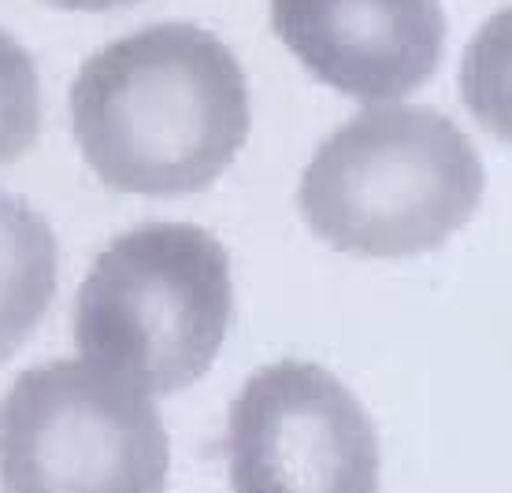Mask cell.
<instances>
[{"mask_svg":"<svg viewBox=\"0 0 512 493\" xmlns=\"http://www.w3.org/2000/svg\"><path fill=\"white\" fill-rule=\"evenodd\" d=\"M56 8H67V12H112V8H127V4H138V0H49Z\"/></svg>","mask_w":512,"mask_h":493,"instance_id":"cell-10","label":"cell"},{"mask_svg":"<svg viewBox=\"0 0 512 493\" xmlns=\"http://www.w3.org/2000/svg\"><path fill=\"white\" fill-rule=\"evenodd\" d=\"M60 249L49 223L0 190V364L12 360L38 330L56 297Z\"/></svg>","mask_w":512,"mask_h":493,"instance_id":"cell-7","label":"cell"},{"mask_svg":"<svg viewBox=\"0 0 512 493\" xmlns=\"http://www.w3.org/2000/svg\"><path fill=\"white\" fill-rule=\"evenodd\" d=\"M71 127L82 160L108 190L201 193L249 138L242 64L193 23L134 30L78 67Z\"/></svg>","mask_w":512,"mask_h":493,"instance_id":"cell-1","label":"cell"},{"mask_svg":"<svg viewBox=\"0 0 512 493\" xmlns=\"http://www.w3.org/2000/svg\"><path fill=\"white\" fill-rule=\"evenodd\" d=\"M227 456L234 493H379L372 416L308 360L249 375L231 405Z\"/></svg>","mask_w":512,"mask_h":493,"instance_id":"cell-5","label":"cell"},{"mask_svg":"<svg viewBox=\"0 0 512 493\" xmlns=\"http://www.w3.org/2000/svg\"><path fill=\"white\" fill-rule=\"evenodd\" d=\"M153 393L97 360L30 367L0 401V493H164Z\"/></svg>","mask_w":512,"mask_h":493,"instance_id":"cell-4","label":"cell"},{"mask_svg":"<svg viewBox=\"0 0 512 493\" xmlns=\"http://www.w3.org/2000/svg\"><path fill=\"white\" fill-rule=\"evenodd\" d=\"M461 93L479 127L512 145V8L479 26L464 52Z\"/></svg>","mask_w":512,"mask_h":493,"instance_id":"cell-8","label":"cell"},{"mask_svg":"<svg viewBox=\"0 0 512 493\" xmlns=\"http://www.w3.org/2000/svg\"><path fill=\"white\" fill-rule=\"evenodd\" d=\"M234 319L231 256L193 223H145L116 238L75 301V345L153 397L205 375Z\"/></svg>","mask_w":512,"mask_h":493,"instance_id":"cell-3","label":"cell"},{"mask_svg":"<svg viewBox=\"0 0 512 493\" xmlns=\"http://www.w3.org/2000/svg\"><path fill=\"white\" fill-rule=\"evenodd\" d=\"M271 26L312 75L360 104H394L438 71L442 0H271Z\"/></svg>","mask_w":512,"mask_h":493,"instance_id":"cell-6","label":"cell"},{"mask_svg":"<svg viewBox=\"0 0 512 493\" xmlns=\"http://www.w3.org/2000/svg\"><path fill=\"white\" fill-rule=\"evenodd\" d=\"M483 160L449 115L375 104L308 160L297 204L327 245L401 260L446 245L483 201Z\"/></svg>","mask_w":512,"mask_h":493,"instance_id":"cell-2","label":"cell"},{"mask_svg":"<svg viewBox=\"0 0 512 493\" xmlns=\"http://www.w3.org/2000/svg\"><path fill=\"white\" fill-rule=\"evenodd\" d=\"M41 134L38 67L19 41L0 30V167L23 160Z\"/></svg>","mask_w":512,"mask_h":493,"instance_id":"cell-9","label":"cell"}]
</instances>
